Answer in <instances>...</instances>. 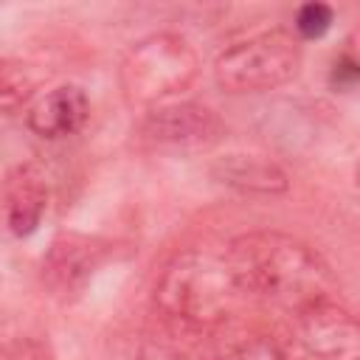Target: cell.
<instances>
[{"label": "cell", "instance_id": "obj_1", "mask_svg": "<svg viewBox=\"0 0 360 360\" xmlns=\"http://www.w3.org/2000/svg\"><path fill=\"white\" fill-rule=\"evenodd\" d=\"M228 256L245 298L276 307L287 315L321 301H332L335 278L326 262L301 239L281 231L242 233L228 245Z\"/></svg>", "mask_w": 360, "mask_h": 360}, {"label": "cell", "instance_id": "obj_2", "mask_svg": "<svg viewBox=\"0 0 360 360\" xmlns=\"http://www.w3.org/2000/svg\"><path fill=\"white\" fill-rule=\"evenodd\" d=\"M245 301L239 278L225 250H183L155 284V307L163 321L214 332Z\"/></svg>", "mask_w": 360, "mask_h": 360}, {"label": "cell", "instance_id": "obj_3", "mask_svg": "<svg viewBox=\"0 0 360 360\" xmlns=\"http://www.w3.org/2000/svg\"><path fill=\"white\" fill-rule=\"evenodd\" d=\"M200 70L197 51L180 34H152L129 48L121 62V87L129 104L152 107L183 93Z\"/></svg>", "mask_w": 360, "mask_h": 360}, {"label": "cell", "instance_id": "obj_4", "mask_svg": "<svg viewBox=\"0 0 360 360\" xmlns=\"http://www.w3.org/2000/svg\"><path fill=\"white\" fill-rule=\"evenodd\" d=\"M301 68V39L284 28L231 45L214 62V79L228 93H262L287 84Z\"/></svg>", "mask_w": 360, "mask_h": 360}, {"label": "cell", "instance_id": "obj_5", "mask_svg": "<svg viewBox=\"0 0 360 360\" xmlns=\"http://www.w3.org/2000/svg\"><path fill=\"white\" fill-rule=\"evenodd\" d=\"M276 343L284 360H360V318L321 301L287 315Z\"/></svg>", "mask_w": 360, "mask_h": 360}, {"label": "cell", "instance_id": "obj_6", "mask_svg": "<svg viewBox=\"0 0 360 360\" xmlns=\"http://www.w3.org/2000/svg\"><path fill=\"white\" fill-rule=\"evenodd\" d=\"M222 135V121L202 104L160 107L143 121V138L172 149H205Z\"/></svg>", "mask_w": 360, "mask_h": 360}, {"label": "cell", "instance_id": "obj_7", "mask_svg": "<svg viewBox=\"0 0 360 360\" xmlns=\"http://www.w3.org/2000/svg\"><path fill=\"white\" fill-rule=\"evenodd\" d=\"M90 101L82 87L76 84H62L45 93L31 110H28V127L34 135L56 141L79 132L87 121Z\"/></svg>", "mask_w": 360, "mask_h": 360}, {"label": "cell", "instance_id": "obj_8", "mask_svg": "<svg viewBox=\"0 0 360 360\" xmlns=\"http://www.w3.org/2000/svg\"><path fill=\"white\" fill-rule=\"evenodd\" d=\"M6 222L14 236H28L37 231L45 205H48V188L42 174L34 166H17L6 177Z\"/></svg>", "mask_w": 360, "mask_h": 360}, {"label": "cell", "instance_id": "obj_9", "mask_svg": "<svg viewBox=\"0 0 360 360\" xmlns=\"http://www.w3.org/2000/svg\"><path fill=\"white\" fill-rule=\"evenodd\" d=\"M211 332L163 321L141 340L138 360H217V349L208 340Z\"/></svg>", "mask_w": 360, "mask_h": 360}, {"label": "cell", "instance_id": "obj_10", "mask_svg": "<svg viewBox=\"0 0 360 360\" xmlns=\"http://www.w3.org/2000/svg\"><path fill=\"white\" fill-rule=\"evenodd\" d=\"M214 174L239 191L276 194L287 188V174L276 163L256 158V155H228L225 160L214 166Z\"/></svg>", "mask_w": 360, "mask_h": 360}, {"label": "cell", "instance_id": "obj_11", "mask_svg": "<svg viewBox=\"0 0 360 360\" xmlns=\"http://www.w3.org/2000/svg\"><path fill=\"white\" fill-rule=\"evenodd\" d=\"M329 87L335 93H360V28L343 39L329 65Z\"/></svg>", "mask_w": 360, "mask_h": 360}, {"label": "cell", "instance_id": "obj_12", "mask_svg": "<svg viewBox=\"0 0 360 360\" xmlns=\"http://www.w3.org/2000/svg\"><path fill=\"white\" fill-rule=\"evenodd\" d=\"M217 360H284L278 352L276 338L264 335H245L228 346L217 349Z\"/></svg>", "mask_w": 360, "mask_h": 360}, {"label": "cell", "instance_id": "obj_13", "mask_svg": "<svg viewBox=\"0 0 360 360\" xmlns=\"http://www.w3.org/2000/svg\"><path fill=\"white\" fill-rule=\"evenodd\" d=\"M332 20H335L332 6L312 0V3H304L295 11V31H298L301 39H318V37H323L329 31Z\"/></svg>", "mask_w": 360, "mask_h": 360}, {"label": "cell", "instance_id": "obj_14", "mask_svg": "<svg viewBox=\"0 0 360 360\" xmlns=\"http://www.w3.org/2000/svg\"><path fill=\"white\" fill-rule=\"evenodd\" d=\"M25 82H22V68L17 70L14 65H6L3 68V82H0V96H3V107L6 112H14L22 98H25Z\"/></svg>", "mask_w": 360, "mask_h": 360}, {"label": "cell", "instance_id": "obj_15", "mask_svg": "<svg viewBox=\"0 0 360 360\" xmlns=\"http://www.w3.org/2000/svg\"><path fill=\"white\" fill-rule=\"evenodd\" d=\"M357 183H360V166H357Z\"/></svg>", "mask_w": 360, "mask_h": 360}]
</instances>
